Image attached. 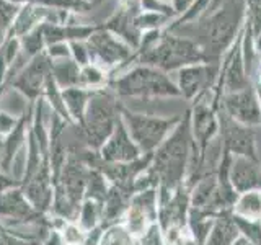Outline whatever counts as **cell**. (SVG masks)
Returning a JSON list of instances; mask_svg holds the SVG:
<instances>
[{
	"instance_id": "cell-1",
	"label": "cell",
	"mask_w": 261,
	"mask_h": 245,
	"mask_svg": "<svg viewBox=\"0 0 261 245\" xmlns=\"http://www.w3.org/2000/svg\"><path fill=\"white\" fill-rule=\"evenodd\" d=\"M247 12V0H211L198 18L183 24H168L165 31L194 41L207 62H220L240 36Z\"/></svg>"
},
{
	"instance_id": "cell-2",
	"label": "cell",
	"mask_w": 261,
	"mask_h": 245,
	"mask_svg": "<svg viewBox=\"0 0 261 245\" xmlns=\"http://www.w3.org/2000/svg\"><path fill=\"white\" fill-rule=\"evenodd\" d=\"M194 139L191 133V113L188 108L171 134L153 152L149 172L157 188L175 191L190 175L194 159Z\"/></svg>"
},
{
	"instance_id": "cell-3",
	"label": "cell",
	"mask_w": 261,
	"mask_h": 245,
	"mask_svg": "<svg viewBox=\"0 0 261 245\" xmlns=\"http://www.w3.org/2000/svg\"><path fill=\"white\" fill-rule=\"evenodd\" d=\"M133 62L150 65L165 74H171L188 65L207 62V59L194 41L163 30L160 39L153 46L145 51L134 53Z\"/></svg>"
},
{
	"instance_id": "cell-4",
	"label": "cell",
	"mask_w": 261,
	"mask_h": 245,
	"mask_svg": "<svg viewBox=\"0 0 261 245\" xmlns=\"http://www.w3.org/2000/svg\"><path fill=\"white\" fill-rule=\"evenodd\" d=\"M108 88L118 98H179L181 93L170 74L150 65L134 64L119 77L108 82Z\"/></svg>"
},
{
	"instance_id": "cell-5",
	"label": "cell",
	"mask_w": 261,
	"mask_h": 245,
	"mask_svg": "<svg viewBox=\"0 0 261 245\" xmlns=\"http://www.w3.org/2000/svg\"><path fill=\"white\" fill-rule=\"evenodd\" d=\"M122 105L111 90L100 88L93 90L87 103L84 121L80 122L85 142L95 151H100L103 144L114 131L118 119L121 118Z\"/></svg>"
},
{
	"instance_id": "cell-6",
	"label": "cell",
	"mask_w": 261,
	"mask_h": 245,
	"mask_svg": "<svg viewBox=\"0 0 261 245\" xmlns=\"http://www.w3.org/2000/svg\"><path fill=\"white\" fill-rule=\"evenodd\" d=\"M121 119L124 122L130 139L141 149L142 154H150L159 149V145L171 134L178 122L181 121V114L175 116H152V114L134 113L122 106Z\"/></svg>"
},
{
	"instance_id": "cell-7",
	"label": "cell",
	"mask_w": 261,
	"mask_h": 245,
	"mask_svg": "<svg viewBox=\"0 0 261 245\" xmlns=\"http://www.w3.org/2000/svg\"><path fill=\"white\" fill-rule=\"evenodd\" d=\"M212 93V92H211ZM207 93L196 102L190 103L191 113V133L194 139V159L188 178L196 177L201 172L207 151L211 149L212 141L219 136V119H217V105L212 102V95Z\"/></svg>"
},
{
	"instance_id": "cell-8",
	"label": "cell",
	"mask_w": 261,
	"mask_h": 245,
	"mask_svg": "<svg viewBox=\"0 0 261 245\" xmlns=\"http://www.w3.org/2000/svg\"><path fill=\"white\" fill-rule=\"evenodd\" d=\"M87 46L92 64L105 69L110 74V79L116 76L118 70L133 64L134 49L111 31L105 30L103 24L87 39Z\"/></svg>"
},
{
	"instance_id": "cell-9",
	"label": "cell",
	"mask_w": 261,
	"mask_h": 245,
	"mask_svg": "<svg viewBox=\"0 0 261 245\" xmlns=\"http://www.w3.org/2000/svg\"><path fill=\"white\" fill-rule=\"evenodd\" d=\"M217 119H219V144L220 151L235 155H243L253 160H261L256 149V131L255 128L245 126L232 119L228 114L217 105Z\"/></svg>"
},
{
	"instance_id": "cell-10",
	"label": "cell",
	"mask_w": 261,
	"mask_h": 245,
	"mask_svg": "<svg viewBox=\"0 0 261 245\" xmlns=\"http://www.w3.org/2000/svg\"><path fill=\"white\" fill-rule=\"evenodd\" d=\"M220 69H222V61L188 65L175 72V84L185 100L193 103L216 88L220 77Z\"/></svg>"
},
{
	"instance_id": "cell-11",
	"label": "cell",
	"mask_w": 261,
	"mask_h": 245,
	"mask_svg": "<svg viewBox=\"0 0 261 245\" xmlns=\"http://www.w3.org/2000/svg\"><path fill=\"white\" fill-rule=\"evenodd\" d=\"M157 219H159L157 188H149V190L134 193L124 214V226L130 232V235L139 240L153 224H157Z\"/></svg>"
},
{
	"instance_id": "cell-12",
	"label": "cell",
	"mask_w": 261,
	"mask_h": 245,
	"mask_svg": "<svg viewBox=\"0 0 261 245\" xmlns=\"http://www.w3.org/2000/svg\"><path fill=\"white\" fill-rule=\"evenodd\" d=\"M219 106L237 122L250 128L261 126V105L253 85L233 93H224Z\"/></svg>"
},
{
	"instance_id": "cell-13",
	"label": "cell",
	"mask_w": 261,
	"mask_h": 245,
	"mask_svg": "<svg viewBox=\"0 0 261 245\" xmlns=\"http://www.w3.org/2000/svg\"><path fill=\"white\" fill-rule=\"evenodd\" d=\"M51 62L53 59L49 57L46 51L31 57L24 64V67L20 72H16L15 79L12 80L13 88L20 90L31 102H36L44 92L46 79L49 76V72H51Z\"/></svg>"
},
{
	"instance_id": "cell-14",
	"label": "cell",
	"mask_w": 261,
	"mask_h": 245,
	"mask_svg": "<svg viewBox=\"0 0 261 245\" xmlns=\"http://www.w3.org/2000/svg\"><path fill=\"white\" fill-rule=\"evenodd\" d=\"M141 155V149L130 139L124 122L119 118L116 126H114V131L108 137V141L100 149V160L110 163H126L139 159Z\"/></svg>"
},
{
	"instance_id": "cell-15",
	"label": "cell",
	"mask_w": 261,
	"mask_h": 245,
	"mask_svg": "<svg viewBox=\"0 0 261 245\" xmlns=\"http://www.w3.org/2000/svg\"><path fill=\"white\" fill-rule=\"evenodd\" d=\"M230 183L237 193L261 191V160L235 155L230 162Z\"/></svg>"
},
{
	"instance_id": "cell-16",
	"label": "cell",
	"mask_w": 261,
	"mask_h": 245,
	"mask_svg": "<svg viewBox=\"0 0 261 245\" xmlns=\"http://www.w3.org/2000/svg\"><path fill=\"white\" fill-rule=\"evenodd\" d=\"M101 24L92 23H44L46 47L56 43H72V41H87Z\"/></svg>"
},
{
	"instance_id": "cell-17",
	"label": "cell",
	"mask_w": 261,
	"mask_h": 245,
	"mask_svg": "<svg viewBox=\"0 0 261 245\" xmlns=\"http://www.w3.org/2000/svg\"><path fill=\"white\" fill-rule=\"evenodd\" d=\"M239 235L240 232L232 219V211H225L216 216L214 226L204 245H232Z\"/></svg>"
},
{
	"instance_id": "cell-18",
	"label": "cell",
	"mask_w": 261,
	"mask_h": 245,
	"mask_svg": "<svg viewBox=\"0 0 261 245\" xmlns=\"http://www.w3.org/2000/svg\"><path fill=\"white\" fill-rule=\"evenodd\" d=\"M80 69L82 67L72 57H61V59H53L51 62V76L61 90L79 87Z\"/></svg>"
},
{
	"instance_id": "cell-19",
	"label": "cell",
	"mask_w": 261,
	"mask_h": 245,
	"mask_svg": "<svg viewBox=\"0 0 261 245\" xmlns=\"http://www.w3.org/2000/svg\"><path fill=\"white\" fill-rule=\"evenodd\" d=\"M61 93H62V100H64L65 110H67L70 119L80 125V122L84 121L87 103L90 100V96H92L93 90H87L82 87H72V88L61 90Z\"/></svg>"
},
{
	"instance_id": "cell-20",
	"label": "cell",
	"mask_w": 261,
	"mask_h": 245,
	"mask_svg": "<svg viewBox=\"0 0 261 245\" xmlns=\"http://www.w3.org/2000/svg\"><path fill=\"white\" fill-rule=\"evenodd\" d=\"M232 212L243 219L261 220V191L240 193L232 208Z\"/></svg>"
},
{
	"instance_id": "cell-21",
	"label": "cell",
	"mask_w": 261,
	"mask_h": 245,
	"mask_svg": "<svg viewBox=\"0 0 261 245\" xmlns=\"http://www.w3.org/2000/svg\"><path fill=\"white\" fill-rule=\"evenodd\" d=\"M0 214L15 217H30L33 214L31 208L23 200L20 191H10L0 196Z\"/></svg>"
},
{
	"instance_id": "cell-22",
	"label": "cell",
	"mask_w": 261,
	"mask_h": 245,
	"mask_svg": "<svg viewBox=\"0 0 261 245\" xmlns=\"http://www.w3.org/2000/svg\"><path fill=\"white\" fill-rule=\"evenodd\" d=\"M21 54L24 59H31V57L38 56L39 53L46 51V39H44V23H41L39 27L31 30L24 36L20 38Z\"/></svg>"
},
{
	"instance_id": "cell-23",
	"label": "cell",
	"mask_w": 261,
	"mask_h": 245,
	"mask_svg": "<svg viewBox=\"0 0 261 245\" xmlns=\"http://www.w3.org/2000/svg\"><path fill=\"white\" fill-rule=\"evenodd\" d=\"M98 245H139V240L130 235L124 224H111L101 234Z\"/></svg>"
},
{
	"instance_id": "cell-24",
	"label": "cell",
	"mask_w": 261,
	"mask_h": 245,
	"mask_svg": "<svg viewBox=\"0 0 261 245\" xmlns=\"http://www.w3.org/2000/svg\"><path fill=\"white\" fill-rule=\"evenodd\" d=\"M103 216V203L88 198L82 208V216H80V226L82 231H95L98 220H101Z\"/></svg>"
},
{
	"instance_id": "cell-25",
	"label": "cell",
	"mask_w": 261,
	"mask_h": 245,
	"mask_svg": "<svg viewBox=\"0 0 261 245\" xmlns=\"http://www.w3.org/2000/svg\"><path fill=\"white\" fill-rule=\"evenodd\" d=\"M171 21L173 20L170 16L157 12H141L136 16V27L142 33L150 30H165Z\"/></svg>"
},
{
	"instance_id": "cell-26",
	"label": "cell",
	"mask_w": 261,
	"mask_h": 245,
	"mask_svg": "<svg viewBox=\"0 0 261 245\" xmlns=\"http://www.w3.org/2000/svg\"><path fill=\"white\" fill-rule=\"evenodd\" d=\"M232 219L235 226L239 227V232L247 237V239L253 245H261V220H250V219H243L235 216L232 212Z\"/></svg>"
},
{
	"instance_id": "cell-27",
	"label": "cell",
	"mask_w": 261,
	"mask_h": 245,
	"mask_svg": "<svg viewBox=\"0 0 261 245\" xmlns=\"http://www.w3.org/2000/svg\"><path fill=\"white\" fill-rule=\"evenodd\" d=\"M20 8L21 5L12 2V0H0V31H4L7 35V31L13 24Z\"/></svg>"
},
{
	"instance_id": "cell-28",
	"label": "cell",
	"mask_w": 261,
	"mask_h": 245,
	"mask_svg": "<svg viewBox=\"0 0 261 245\" xmlns=\"http://www.w3.org/2000/svg\"><path fill=\"white\" fill-rule=\"evenodd\" d=\"M69 49H70V57L80 67H85V65L92 64L87 41H72V43H69Z\"/></svg>"
},
{
	"instance_id": "cell-29",
	"label": "cell",
	"mask_w": 261,
	"mask_h": 245,
	"mask_svg": "<svg viewBox=\"0 0 261 245\" xmlns=\"http://www.w3.org/2000/svg\"><path fill=\"white\" fill-rule=\"evenodd\" d=\"M139 245H167L165 239H163V232L157 224H153L149 231H147L141 239H139Z\"/></svg>"
},
{
	"instance_id": "cell-30",
	"label": "cell",
	"mask_w": 261,
	"mask_h": 245,
	"mask_svg": "<svg viewBox=\"0 0 261 245\" xmlns=\"http://www.w3.org/2000/svg\"><path fill=\"white\" fill-rule=\"evenodd\" d=\"M194 2H196V0H170V5H171V8H173L175 16H176V18H179V16H183L185 13H188L191 10V7L194 5Z\"/></svg>"
},
{
	"instance_id": "cell-31",
	"label": "cell",
	"mask_w": 261,
	"mask_h": 245,
	"mask_svg": "<svg viewBox=\"0 0 261 245\" xmlns=\"http://www.w3.org/2000/svg\"><path fill=\"white\" fill-rule=\"evenodd\" d=\"M64 239L65 242H67L69 245H80L82 242H84V232L80 231V229L73 227V226H69L67 229L64 231Z\"/></svg>"
},
{
	"instance_id": "cell-32",
	"label": "cell",
	"mask_w": 261,
	"mask_h": 245,
	"mask_svg": "<svg viewBox=\"0 0 261 245\" xmlns=\"http://www.w3.org/2000/svg\"><path fill=\"white\" fill-rule=\"evenodd\" d=\"M18 122L15 121V118H12L10 114L7 113H0V136L4 134H10L12 131L15 129V126Z\"/></svg>"
},
{
	"instance_id": "cell-33",
	"label": "cell",
	"mask_w": 261,
	"mask_h": 245,
	"mask_svg": "<svg viewBox=\"0 0 261 245\" xmlns=\"http://www.w3.org/2000/svg\"><path fill=\"white\" fill-rule=\"evenodd\" d=\"M15 183H16V182H13V180H8V178H5V177H0V191L5 190V188H8V186L15 185Z\"/></svg>"
},
{
	"instance_id": "cell-34",
	"label": "cell",
	"mask_w": 261,
	"mask_h": 245,
	"mask_svg": "<svg viewBox=\"0 0 261 245\" xmlns=\"http://www.w3.org/2000/svg\"><path fill=\"white\" fill-rule=\"evenodd\" d=\"M232 245H253V243L247 239V237H243V235L240 234V235L235 239V242H233Z\"/></svg>"
},
{
	"instance_id": "cell-35",
	"label": "cell",
	"mask_w": 261,
	"mask_h": 245,
	"mask_svg": "<svg viewBox=\"0 0 261 245\" xmlns=\"http://www.w3.org/2000/svg\"><path fill=\"white\" fill-rule=\"evenodd\" d=\"M4 41H5V33H4V31H0V46L4 44Z\"/></svg>"
},
{
	"instance_id": "cell-36",
	"label": "cell",
	"mask_w": 261,
	"mask_h": 245,
	"mask_svg": "<svg viewBox=\"0 0 261 245\" xmlns=\"http://www.w3.org/2000/svg\"><path fill=\"white\" fill-rule=\"evenodd\" d=\"M0 162H2V152H0Z\"/></svg>"
},
{
	"instance_id": "cell-37",
	"label": "cell",
	"mask_w": 261,
	"mask_h": 245,
	"mask_svg": "<svg viewBox=\"0 0 261 245\" xmlns=\"http://www.w3.org/2000/svg\"><path fill=\"white\" fill-rule=\"evenodd\" d=\"M165 2H170V0H165Z\"/></svg>"
}]
</instances>
